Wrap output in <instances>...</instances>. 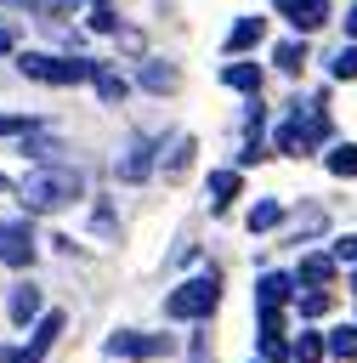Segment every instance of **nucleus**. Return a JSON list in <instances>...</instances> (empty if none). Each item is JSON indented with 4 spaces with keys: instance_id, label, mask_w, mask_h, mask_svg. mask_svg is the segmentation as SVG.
<instances>
[{
    "instance_id": "f257e3e1",
    "label": "nucleus",
    "mask_w": 357,
    "mask_h": 363,
    "mask_svg": "<svg viewBox=\"0 0 357 363\" xmlns=\"http://www.w3.org/2000/svg\"><path fill=\"white\" fill-rule=\"evenodd\" d=\"M85 193V176L74 170V164H34L28 176H23V204L28 210H62V204H74Z\"/></svg>"
},
{
    "instance_id": "f03ea898",
    "label": "nucleus",
    "mask_w": 357,
    "mask_h": 363,
    "mask_svg": "<svg viewBox=\"0 0 357 363\" xmlns=\"http://www.w3.org/2000/svg\"><path fill=\"white\" fill-rule=\"evenodd\" d=\"M215 301H221V278H215V272H198V278H187L181 289L164 295V312L181 318V323H193V318H210Z\"/></svg>"
},
{
    "instance_id": "7ed1b4c3",
    "label": "nucleus",
    "mask_w": 357,
    "mask_h": 363,
    "mask_svg": "<svg viewBox=\"0 0 357 363\" xmlns=\"http://www.w3.org/2000/svg\"><path fill=\"white\" fill-rule=\"evenodd\" d=\"M17 68L28 79H45V85H79V79H96V62H68V57H45V51H17Z\"/></svg>"
},
{
    "instance_id": "20e7f679",
    "label": "nucleus",
    "mask_w": 357,
    "mask_h": 363,
    "mask_svg": "<svg viewBox=\"0 0 357 363\" xmlns=\"http://www.w3.org/2000/svg\"><path fill=\"white\" fill-rule=\"evenodd\" d=\"M0 261H6V267H28V261H34V233H28V221H0Z\"/></svg>"
},
{
    "instance_id": "39448f33",
    "label": "nucleus",
    "mask_w": 357,
    "mask_h": 363,
    "mask_svg": "<svg viewBox=\"0 0 357 363\" xmlns=\"http://www.w3.org/2000/svg\"><path fill=\"white\" fill-rule=\"evenodd\" d=\"M62 323H68L62 312H45V318L34 323V346H28V352H0V357H11V363H40V357H45L51 346H57V335H62Z\"/></svg>"
},
{
    "instance_id": "423d86ee",
    "label": "nucleus",
    "mask_w": 357,
    "mask_h": 363,
    "mask_svg": "<svg viewBox=\"0 0 357 363\" xmlns=\"http://www.w3.org/2000/svg\"><path fill=\"white\" fill-rule=\"evenodd\" d=\"M164 346H170L164 335H136V329L108 335V352H113V357H153V352H164Z\"/></svg>"
},
{
    "instance_id": "0eeeda50",
    "label": "nucleus",
    "mask_w": 357,
    "mask_h": 363,
    "mask_svg": "<svg viewBox=\"0 0 357 363\" xmlns=\"http://www.w3.org/2000/svg\"><path fill=\"white\" fill-rule=\"evenodd\" d=\"M147 170H153V142L147 136H130L125 153H119V182H142Z\"/></svg>"
},
{
    "instance_id": "6e6552de",
    "label": "nucleus",
    "mask_w": 357,
    "mask_h": 363,
    "mask_svg": "<svg viewBox=\"0 0 357 363\" xmlns=\"http://www.w3.org/2000/svg\"><path fill=\"white\" fill-rule=\"evenodd\" d=\"M278 11H283L295 28H323V23H329V0H278Z\"/></svg>"
},
{
    "instance_id": "1a4fd4ad",
    "label": "nucleus",
    "mask_w": 357,
    "mask_h": 363,
    "mask_svg": "<svg viewBox=\"0 0 357 363\" xmlns=\"http://www.w3.org/2000/svg\"><path fill=\"white\" fill-rule=\"evenodd\" d=\"M255 301H261V312H278V306L289 301V278H283V272H261V284H255Z\"/></svg>"
},
{
    "instance_id": "9d476101",
    "label": "nucleus",
    "mask_w": 357,
    "mask_h": 363,
    "mask_svg": "<svg viewBox=\"0 0 357 363\" xmlns=\"http://www.w3.org/2000/svg\"><path fill=\"white\" fill-rule=\"evenodd\" d=\"M261 34H266V17H238L227 34V51H249V45H261Z\"/></svg>"
},
{
    "instance_id": "9b49d317",
    "label": "nucleus",
    "mask_w": 357,
    "mask_h": 363,
    "mask_svg": "<svg viewBox=\"0 0 357 363\" xmlns=\"http://www.w3.org/2000/svg\"><path fill=\"white\" fill-rule=\"evenodd\" d=\"M295 278H300V284H306V289H323V284H329V278H334V255H323V250H317V255H306V261H300V272H295Z\"/></svg>"
},
{
    "instance_id": "f8f14e48",
    "label": "nucleus",
    "mask_w": 357,
    "mask_h": 363,
    "mask_svg": "<svg viewBox=\"0 0 357 363\" xmlns=\"http://www.w3.org/2000/svg\"><path fill=\"white\" fill-rule=\"evenodd\" d=\"M187 164H193V136H176V142H170V153H164V182H181V176H187Z\"/></svg>"
},
{
    "instance_id": "ddd939ff",
    "label": "nucleus",
    "mask_w": 357,
    "mask_h": 363,
    "mask_svg": "<svg viewBox=\"0 0 357 363\" xmlns=\"http://www.w3.org/2000/svg\"><path fill=\"white\" fill-rule=\"evenodd\" d=\"M142 85L164 96V91H176V85H181V74H176L170 62H142Z\"/></svg>"
},
{
    "instance_id": "4468645a",
    "label": "nucleus",
    "mask_w": 357,
    "mask_h": 363,
    "mask_svg": "<svg viewBox=\"0 0 357 363\" xmlns=\"http://www.w3.org/2000/svg\"><path fill=\"white\" fill-rule=\"evenodd\" d=\"M221 79H227V85H232V91H249V96H255V91H261V68H255V62H232V68H227V74H221Z\"/></svg>"
},
{
    "instance_id": "2eb2a0df",
    "label": "nucleus",
    "mask_w": 357,
    "mask_h": 363,
    "mask_svg": "<svg viewBox=\"0 0 357 363\" xmlns=\"http://www.w3.org/2000/svg\"><path fill=\"white\" fill-rule=\"evenodd\" d=\"M283 221V204L278 199H261L255 210H249V233H266V227H278Z\"/></svg>"
},
{
    "instance_id": "dca6fc26",
    "label": "nucleus",
    "mask_w": 357,
    "mask_h": 363,
    "mask_svg": "<svg viewBox=\"0 0 357 363\" xmlns=\"http://www.w3.org/2000/svg\"><path fill=\"white\" fill-rule=\"evenodd\" d=\"M272 62H278L283 74H300V62H306V45H300V40H283V45L272 51Z\"/></svg>"
},
{
    "instance_id": "f3484780",
    "label": "nucleus",
    "mask_w": 357,
    "mask_h": 363,
    "mask_svg": "<svg viewBox=\"0 0 357 363\" xmlns=\"http://www.w3.org/2000/svg\"><path fill=\"white\" fill-rule=\"evenodd\" d=\"M96 91H102V102H125V74H113V68H96Z\"/></svg>"
},
{
    "instance_id": "a211bd4d",
    "label": "nucleus",
    "mask_w": 357,
    "mask_h": 363,
    "mask_svg": "<svg viewBox=\"0 0 357 363\" xmlns=\"http://www.w3.org/2000/svg\"><path fill=\"white\" fill-rule=\"evenodd\" d=\"M34 312H40V289H34V284H23V289L11 295V318H17V323H28Z\"/></svg>"
},
{
    "instance_id": "6ab92c4d",
    "label": "nucleus",
    "mask_w": 357,
    "mask_h": 363,
    "mask_svg": "<svg viewBox=\"0 0 357 363\" xmlns=\"http://www.w3.org/2000/svg\"><path fill=\"white\" fill-rule=\"evenodd\" d=\"M329 170H334V176H357V142L329 147Z\"/></svg>"
},
{
    "instance_id": "aec40b11",
    "label": "nucleus",
    "mask_w": 357,
    "mask_h": 363,
    "mask_svg": "<svg viewBox=\"0 0 357 363\" xmlns=\"http://www.w3.org/2000/svg\"><path fill=\"white\" fill-rule=\"evenodd\" d=\"M329 352H334V357H357V323H340V329L329 335Z\"/></svg>"
},
{
    "instance_id": "412c9836",
    "label": "nucleus",
    "mask_w": 357,
    "mask_h": 363,
    "mask_svg": "<svg viewBox=\"0 0 357 363\" xmlns=\"http://www.w3.org/2000/svg\"><path fill=\"white\" fill-rule=\"evenodd\" d=\"M210 193H215V204L238 199V170H215V176H210Z\"/></svg>"
},
{
    "instance_id": "4be33fe9",
    "label": "nucleus",
    "mask_w": 357,
    "mask_h": 363,
    "mask_svg": "<svg viewBox=\"0 0 357 363\" xmlns=\"http://www.w3.org/2000/svg\"><path fill=\"white\" fill-rule=\"evenodd\" d=\"M329 312V289H306L300 295V318H323Z\"/></svg>"
},
{
    "instance_id": "5701e85b",
    "label": "nucleus",
    "mask_w": 357,
    "mask_h": 363,
    "mask_svg": "<svg viewBox=\"0 0 357 363\" xmlns=\"http://www.w3.org/2000/svg\"><path fill=\"white\" fill-rule=\"evenodd\" d=\"M323 357V335H300L295 340V363H317Z\"/></svg>"
},
{
    "instance_id": "b1692460",
    "label": "nucleus",
    "mask_w": 357,
    "mask_h": 363,
    "mask_svg": "<svg viewBox=\"0 0 357 363\" xmlns=\"http://www.w3.org/2000/svg\"><path fill=\"white\" fill-rule=\"evenodd\" d=\"M329 74H334V79H357V45H346V51L329 62Z\"/></svg>"
},
{
    "instance_id": "393cba45",
    "label": "nucleus",
    "mask_w": 357,
    "mask_h": 363,
    "mask_svg": "<svg viewBox=\"0 0 357 363\" xmlns=\"http://www.w3.org/2000/svg\"><path fill=\"white\" fill-rule=\"evenodd\" d=\"M28 130H34L28 113H0V136H28Z\"/></svg>"
},
{
    "instance_id": "a878e982",
    "label": "nucleus",
    "mask_w": 357,
    "mask_h": 363,
    "mask_svg": "<svg viewBox=\"0 0 357 363\" xmlns=\"http://www.w3.org/2000/svg\"><path fill=\"white\" fill-rule=\"evenodd\" d=\"M28 11H45V17H68L74 0H28Z\"/></svg>"
},
{
    "instance_id": "bb28decb",
    "label": "nucleus",
    "mask_w": 357,
    "mask_h": 363,
    "mask_svg": "<svg viewBox=\"0 0 357 363\" xmlns=\"http://www.w3.org/2000/svg\"><path fill=\"white\" fill-rule=\"evenodd\" d=\"M91 28H102V34H113V28H119V17H113L108 6H96V11H91Z\"/></svg>"
},
{
    "instance_id": "cd10ccee",
    "label": "nucleus",
    "mask_w": 357,
    "mask_h": 363,
    "mask_svg": "<svg viewBox=\"0 0 357 363\" xmlns=\"http://www.w3.org/2000/svg\"><path fill=\"white\" fill-rule=\"evenodd\" d=\"M334 261H357V233H351V238H340V244H334Z\"/></svg>"
},
{
    "instance_id": "c85d7f7f",
    "label": "nucleus",
    "mask_w": 357,
    "mask_h": 363,
    "mask_svg": "<svg viewBox=\"0 0 357 363\" xmlns=\"http://www.w3.org/2000/svg\"><path fill=\"white\" fill-rule=\"evenodd\" d=\"M11 45H17V34H11L6 23H0V51H11Z\"/></svg>"
},
{
    "instance_id": "c756f323",
    "label": "nucleus",
    "mask_w": 357,
    "mask_h": 363,
    "mask_svg": "<svg viewBox=\"0 0 357 363\" xmlns=\"http://www.w3.org/2000/svg\"><path fill=\"white\" fill-rule=\"evenodd\" d=\"M346 34H357V6H351V11H346Z\"/></svg>"
},
{
    "instance_id": "7c9ffc66",
    "label": "nucleus",
    "mask_w": 357,
    "mask_h": 363,
    "mask_svg": "<svg viewBox=\"0 0 357 363\" xmlns=\"http://www.w3.org/2000/svg\"><path fill=\"white\" fill-rule=\"evenodd\" d=\"M351 295H357V272H351Z\"/></svg>"
},
{
    "instance_id": "2f4dec72",
    "label": "nucleus",
    "mask_w": 357,
    "mask_h": 363,
    "mask_svg": "<svg viewBox=\"0 0 357 363\" xmlns=\"http://www.w3.org/2000/svg\"><path fill=\"white\" fill-rule=\"evenodd\" d=\"M0 193H6V176H0Z\"/></svg>"
},
{
    "instance_id": "473e14b6",
    "label": "nucleus",
    "mask_w": 357,
    "mask_h": 363,
    "mask_svg": "<svg viewBox=\"0 0 357 363\" xmlns=\"http://www.w3.org/2000/svg\"><path fill=\"white\" fill-rule=\"evenodd\" d=\"M96 6H108V0H96Z\"/></svg>"
}]
</instances>
